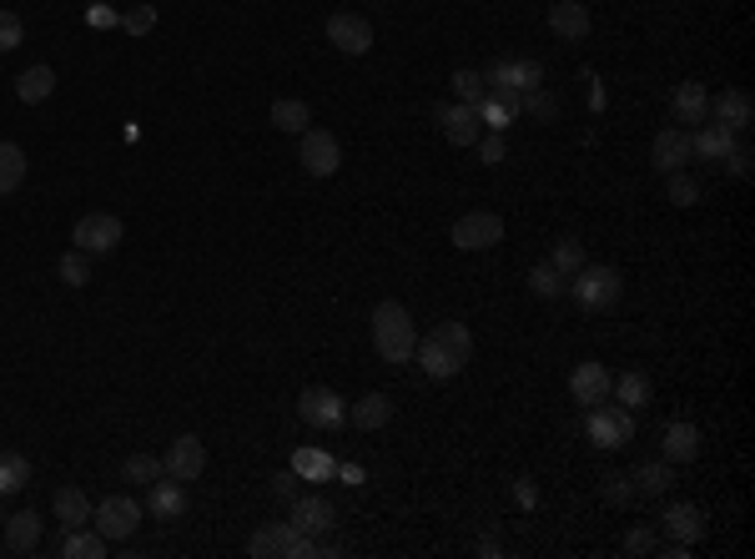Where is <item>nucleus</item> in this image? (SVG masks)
<instances>
[{
  "instance_id": "obj_28",
  "label": "nucleus",
  "mask_w": 755,
  "mask_h": 559,
  "mask_svg": "<svg viewBox=\"0 0 755 559\" xmlns=\"http://www.w3.org/2000/svg\"><path fill=\"white\" fill-rule=\"evenodd\" d=\"M36 545H40V514H31V509L11 514V520H5V549H11V555H31Z\"/></svg>"
},
{
  "instance_id": "obj_35",
  "label": "nucleus",
  "mask_w": 755,
  "mask_h": 559,
  "mask_svg": "<svg viewBox=\"0 0 755 559\" xmlns=\"http://www.w3.org/2000/svg\"><path fill=\"white\" fill-rule=\"evenodd\" d=\"M31 484V459L26 454H0V499L21 495Z\"/></svg>"
},
{
  "instance_id": "obj_26",
  "label": "nucleus",
  "mask_w": 755,
  "mask_h": 559,
  "mask_svg": "<svg viewBox=\"0 0 755 559\" xmlns=\"http://www.w3.org/2000/svg\"><path fill=\"white\" fill-rule=\"evenodd\" d=\"M348 418L352 424H358V429H388L393 424V399L388 393H363V399H358V404H348Z\"/></svg>"
},
{
  "instance_id": "obj_17",
  "label": "nucleus",
  "mask_w": 755,
  "mask_h": 559,
  "mask_svg": "<svg viewBox=\"0 0 755 559\" xmlns=\"http://www.w3.org/2000/svg\"><path fill=\"white\" fill-rule=\"evenodd\" d=\"M298 534L302 530H292V524H262V530L248 539V555L252 559H292Z\"/></svg>"
},
{
  "instance_id": "obj_36",
  "label": "nucleus",
  "mask_w": 755,
  "mask_h": 559,
  "mask_svg": "<svg viewBox=\"0 0 755 559\" xmlns=\"http://www.w3.org/2000/svg\"><path fill=\"white\" fill-rule=\"evenodd\" d=\"M448 86H454L458 102H469V106H479L483 96H489V81H483V71H474V66H458L454 76H448Z\"/></svg>"
},
{
  "instance_id": "obj_25",
  "label": "nucleus",
  "mask_w": 755,
  "mask_h": 559,
  "mask_svg": "<svg viewBox=\"0 0 755 559\" xmlns=\"http://www.w3.org/2000/svg\"><path fill=\"white\" fill-rule=\"evenodd\" d=\"M630 479H635V499H664L670 484H675V464H670V459H650V464H639Z\"/></svg>"
},
{
  "instance_id": "obj_21",
  "label": "nucleus",
  "mask_w": 755,
  "mask_h": 559,
  "mask_svg": "<svg viewBox=\"0 0 755 559\" xmlns=\"http://www.w3.org/2000/svg\"><path fill=\"white\" fill-rule=\"evenodd\" d=\"M670 111L685 127H700V121H710V92H705L700 81H680L675 96H670Z\"/></svg>"
},
{
  "instance_id": "obj_6",
  "label": "nucleus",
  "mask_w": 755,
  "mask_h": 559,
  "mask_svg": "<svg viewBox=\"0 0 755 559\" xmlns=\"http://www.w3.org/2000/svg\"><path fill=\"white\" fill-rule=\"evenodd\" d=\"M448 242H454L458 252H489V248H499V242H504V217H499V212H464V217L454 222Z\"/></svg>"
},
{
  "instance_id": "obj_44",
  "label": "nucleus",
  "mask_w": 755,
  "mask_h": 559,
  "mask_svg": "<svg viewBox=\"0 0 755 559\" xmlns=\"http://www.w3.org/2000/svg\"><path fill=\"white\" fill-rule=\"evenodd\" d=\"M670 202H675V207H695V202H700V187H695L685 171H670Z\"/></svg>"
},
{
  "instance_id": "obj_33",
  "label": "nucleus",
  "mask_w": 755,
  "mask_h": 559,
  "mask_svg": "<svg viewBox=\"0 0 755 559\" xmlns=\"http://www.w3.org/2000/svg\"><path fill=\"white\" fill-rule=\"evenodd\" d=\"M21 182H26V152L15 142H0V197H11Z\"/></svg>"
},
{
  "instance_id": "obj_46",
  "label": "nucleus",
  "mask_w": 755,
  "mask_h": 559,
  "mask_svg": "<svg viewBox=\"0 0 755 559\" xmlns=\"http://www.w3.org/2000/svg\"><path fill=\"white\" fill-rule=\"evenodd\" d=\"M483 152V167H499V162H504V131H489V136H479V142H474Z\"/></svg>"
},
{
  "instance_id": "obj_40",
  "label": "nucleus",
  "mask_w": 755,
  "mask_h": 559,
  "mask_svg": "<svg viewBox=\"0 0 755 559\" xmlns=\"http://www.w3.org/2000/svg\"><path fill=\"white\" fill-rule=\"evenodd\" d=\"M56 273H61L65 287H86V283H92V258H86L81 248H71L61 258V267H56Z\"/></svg>"
},
{
  "instance_id": "obj_41",
  "label": "nucleus",
  "mask_w": 755,
  "mask_h": 559,
  "mask_svg": "<svg viewBox=\"0 0 755 559\" xmlns=\"http://www.w3.org/2000/svg\"><path fill=\"white\" fill-rule=\"evenodd\" d=\"M152 26H157V5H131V11H121V31L127 36H146Z\"/></svg>"
},
{
  "instance_id": "obj_16",
  "label": "nucleus",
  "mask_w": 755,
  "mask_h": 559,
  "mask_svg": "<svg viewBox=\"0 0 755 559\" xmlns=\"http://www.w3.org/2000/svg\"><path fill=\"white\" fill-rule=\"evenodd\" d=\"M333 520H338V509L327 504L323 495H298V499H292V514H287V524H292V530L313 534V539L333 530Z\"/></svg>"
},
{
  "instance_id": "obj_47",
  "label": "nucleus",
  "mask_w": 755,
  "mask_h": 559,
  "mask_svg": "<svg viewBox=\"0 0 755 559\" xmlns=\"http://www.w3.org/2000/svg\"><path fill=\"white\" fill-rule=\"evenodd\" d=\"M625 555H655V530H630L625 534Z\"/></svg>"
},
{
  "instance_id": "obj_10",
  "label": "nucleus",
  "mask_w": 755,
  "mask_h": 559,
  "mask_svg": "<svg viewBox=\"0 0 755 559\" xmlns=\"http://www.w3.org/2000/svg\"><path fill=\"white\" fill-rule=\"evenodd\" d=\"M298 414H302V424H313V429H343V424H348V404H343L333 389H302Z\"/></svg>"
},
{
  "instance_id": "obj_52",
  "label": "nucleus",
  "mask_w": 755,
  "mask_h": 559,
  "mask_svg": "<svg viewBox=\"0 0 755 559\" xmlns=\"http://www.w3.org/2000/svg\"><path fill=\"white\" fill-rule=\"evenodd\" d=\"M333 474H338V479H348V484H363V468H358V464H338Z\"/></svg>"
},
{
  "instance_id": "obj_42",
  "label": "nucleus",
  "mask_w": 755,
  "mask_h": 559,
  "mask_svg": "<svg viewBox=\"0 0 755 559\" xmlns=\"http://www.w3.org/2000/svg\"><path fill=\"white\" fill-rule=\"evenodd\" d=\"M599 495H604V504H630V499H635V479H630V474H604Z\"/></svg>"
},
{
  "instance_id": "obj_31",
  "label": "nucleus",
  "mask_w": 755,
  "mask_h": 559,
  "mask_svg": "<svg viewBox=\"0 0 755 559\" xmlns=\"http://www.w3.org/2000/svg\"><path fill=\"white\" fill-rule=\"evenodd\" d=\"M51 92H56V71H51V66H31V71L15 76V96H21L26 106H40Z\"/></svg>"
},
{
  "instance_id": "obj_9",
  "label": "nucleus",
  "mask_w": 755,
  "mask_h": 559,
  "mask_svg": "<svg viewBox=\"0 0 755 559\" xmlns=\"http://www.w3.org/2000/svg\"><path fill=\"white\" fill-rule=\"evenodd\" d=\"M327 40H333L343 56H368L373 51V26H368L358 11H333L327 15Z\"/></svg>"
},
{
  "instance_id": "obj_29",
  "label": "nucleus",
  "mask_w": 755,
  "mask_h": 559,
  "mask_svg": "<svg viewBox=\"0 0 755 559\" xmlns=\"http://www.w3.org/2000/svg\"><path fill=\"white\" fill-rule=\"evenodd\" d=\"M273 127L287 131V136H302L313 127V106L298 102V96H283V102H273Z\"/></svg>"
},
{
  "instance_id": "obj_8",
  "label": "nucleus",
  "mask_w": 755,
  "mask_h": 559,
  "mask_svg": "<svg viewBox=\"0 0 755 559\" xmlns=\"http://www.w3.org/2000/svg\"><path fill=\"white\" fill-rule=\"evenodd\" d=\"M92 524L111 539V545H121V539H131L136 524H142V504H136L131 495H111V499H101V504L92 509Z\"/></svg>"
},
{
  "instance_id": "obj_30",
  "label": "nucleus",
  "mask_w": 755,
  "mask_h": 559,
  "mask_svg": "<svg viewBox=\"0 0 755 559\" xmlns=\"http://www.w3.org/2000/svg\"><path fill=\"white\" fill-rule=\"evenodd\" d=\"M106 549H111V539H106L101 530H86V524H81V530H65L61 555L65 559H101Z\"/></svg>"
},
{
  "instance_id": "obj_54",
  "label": "nucleus",
  "mask_w": 755,
  "mask_h": 559,
  "mask_svg": "<svg viewBox=\"0 0 755 559\" xmlns=\"http://www.w3.org/2000/svg\"><path fill=\"white\" fill-rule=\"evenodd\" d=\"M0 524H5V520H0Z\"/></svg>"
},
{
  "instance_id": "obj_4",
  "label": "nucleus",
  "mask_w": 755,
  "mask_h": 559,
  "mask_svg": "<svg viewBox=\"0 0 755 559\" xmlns=\"http://www.w3.org/2000/svg\"><path fill=\"white\" fill-rule=\"evenodd\" d=\"M585 433L599 443V449H625V443L635 439V408L604 399V404L585 408Z\"/></svg>"
},
{
  "instance_id": "obj_23",
  "label": "nucleus",
  "mask_w": 755,
  "mask_h": 559,
  "mask_svg": "<svg viewBox=\"0 0 755 559\" xmlns=\"http://www.w3.org/2000/svg\"><path fill=\"white\" fill-rule=\"evenodd\" d=\"M730 146H735V131L720 127V121H700L691 131V156H700V162H726Z\"/></svg>"
},
{
  "instance_id": "obj_50",
  "label": "nucleus",
  "mask_w": 755,
  "mask_h": 559,
  "mask_svg": "<svg viewBox=\"0 0 755 559\" xmlns=\"http://www.w3.org/2000/svg\"><path fill=\"white\" fill-rule=\"evenodd\" d=\"M273 495L277 499H298V474H277V479H273Z\"/></svg>"
},
{
  "instance_id": "obj_13",
  "label": "nucleus",
  "mask_w": 755,
  "mask_h": 559,
  "mask_svg": "<svg viewBox=\"0 0 755 559\" xmlns=\"http://www.w3.org/2000/svg\"><path fill=\"white\" fill-rule=\"evenodd\" d=\"M439 127H443V142H448V146H474L483 136L479 106H469V102L443 106V111H439Z\"/></svg>"
},
{
  "instance_id": "obj_39",
  "label": "nucleus",
  "mask_w": 755,
  "mask_h": 559,
  "mask_svg": "<svg viewBox=\"0 0 755 559\" xmlns=\"http://www.w3.org/2000/svg\"><path fill=\"white\" fill-rule=\"evenodd\" d=\"M524 283H529V293H535V298H564L570 277L554 273L549 262H539V267H529V277H524Z\"/></svg>"
},
{
  "instance_id": "obj_12",
  "label": "nucleus",
  "mask_w": 755,
  "mask_h": 559,
  "mask_svg": "<svg viewBox=\"0 0 755 559\" xmlns=\"http://www.w3.org/2000/svg\"><path fill=\"white\" fill-rule=\"evenodd\" d=\"M650 162L655 171H685V162H691V127H664L655 131V146H650Z\"/></svg>"
},
{
  "instance_id": "obj_51",
  "label": "nucleus",
  "mask_w": 755,
  "mask_h": 559,
  "mask_svg": "<svg viewBox=\"0 0 755 559\" xmlns=\"http://www.w3.org/2000/svg\"><path fill=\"white\" fill-rule=\"evenodd\" d=\"M655 549H660V545H655ZM691 549H695V545H685V539H675V545H664L660 555H664V559H691Z\"/></svg>"
},
{
  "instance_id": "obj_18",
  "label": "nucleus",
  "mask_w": 755,
  "mask_h": 559,
  "mask_svg": "<svg viewBox=\"0 0 755 559\" xmlns=\"http://www.w3.org/2000/svg\"><path fill=\"white\" fill-rule=\"evenodd\" d=\"M664 530L675 534V539H685V545H700L705 539V530H710V524H705V509L700 504H685V499H675V504H664Z\"/></svg>"
},
{
  "instance_id": "obj_5",
  "label": "nucleus",
  "mask_w": 755,
  "mask_h": 559,
  "mask_svg": "<svg viewBox=\"0 0 755 559\" xmlns=\"http://www.w3.org/2000/svg\"><path fill=\"white\" fill-rule=\"evenodd\" d=\"M121 237H127V227H121V217H111V212H86V217L71 227V242H76L86 258H106V252H117Z\"/></svg>"
},
{
  "instance_id": "obj_27",
  "label": "nucleus",
  "mask_w": 755,
  "mask_h": 559,
  "mask_svg": "<svg viewBox=\"0 0 755 559\" xmlns=\"http://www.w3.org/2000/svg\"><path fill=\"white\" fill-rule=\"evenodd\" d=\"M51 509H56V520L65 524V530H81V524H92V499L81 495L76 484H65V489H56V499H51Z\"/></svg>"
},
{
  "instance_id": "obj_32",
  "label": "nucleus",
  "mask_w": 755,
  "mask_h": 559,
  "mask_svg": "<svg viewBox=\"0 0 755 559\" xmlns=\"http://www.w3.org/2000/svg\"><path fill=\"white\" fill-rule=\"evenodd\" d=\"M333 468H338V459L323 454V449H298V454H292V474L308 479V484H327L333 479Z\"/></svg>"
},
{
  "instance_id": "obj_37",
  "label": "nucleus",
  "mask_w": 755,
  "mask_h": 559,
  "mask_svg": "<svg viewBox=\"0 0 755 559\" xmlns=\"http://www.w3.org/2000/svg\"><path fill=\"white\" fill-rule=\"evenodd\" d=\"M121 479L127 484H157V479H167V464H161L157 454H131L127 464H121Z\"/></svg>"
},
{
  "instance_id": "obj_48",
  "label": "nucleus",
  "mask_w": 755,
  "mask_h": 559,
  "mask_svg": "<svg viewBox=\"0 0 755 559\" xmlns=\"http://www.w3.org/2000/svg\"><path fill=\"white\" fill-rule=\"evenodd\" d=\"M86 21H92V26H96V31H106V26H121V15H117V11H111V5H101V0H96L92 11H86Z\"/></svg>"
},
{
  "instance_id": "obj_53",
  "label": "nucleus",
  "mask_w": 755,
  "mask_h": 559,
  "mask_svg": "<svg viewBox=\"0 0 755 559\" xmlns=\"http://www.w3.org/2000/svg\"><path fill=\"white\" fill-rule=\"evenodd\" d=\"M86 5H96V0H86Z\"/></svg>"
},
{
  "instance_id": "obj_34",
  "label": "nucleus",
  "mask_w": 755,
  "mask_h": 559,
  "mask_svg": "<svg viewBox=\"0 0 755 559\" xmlns=\"http://www.w3.org/2000/svg\"><path fill=\"white\" fill-rule=\"evenodd\" d=\"M610 393H614V404L645 408V404H650V378H645V373H620L610 383Z\"/></svg>"
},
{
  "instance_id": "obj_1",
  "label": "nucleus",
  "mask_w": 755,
  "mask_h": 559,
  "mask_svg": "<svg viewBox=\"0 0 755 559\" xmlns=\"http://www.w3.org/2000/svg\"><path fill=\"white\" fill-rule=\"evenodd\" d=\"M414 358H418V368H423L429 378H439V383H443V378H458L464 368H469V358H474V333L448 318V323H439L433 333L418 338Z\"/></svg>"
},
{
  "instance_id": "obj_43",
  "label": "nucleus",
  "mask_w": 755,
  "mask_h": 559,
  "mask_svg": "<svg viewBox=\"0 0 755 559\" xmlns=\"http://www.w3.org/2000/svg\"><path fill=\"white\" fill-rule=\"evenodd\" d=\"M21 40H26V21H21L15 11H0V56L15 51Z\"/></svg>"
},
{
  "instance_id": "obj_15",
  "label": "nucleus",
  "mask_w": 755,
  "mask_h": 559,
  "mask_svg": "<svg viewBox=\"0 0 755 559\" xmlns=\"http://www.w3.org/2000/svg\"><path fill=\"white\" fill-rule=\"evenodd\" d=\"M710 117L730 131H745L755 121V96L745 86H726L720 96H710Z\"/></svg>"
},
{
  "instance_id": "obj_20",
  "label": "nucleus",
  "mask_w": 755,
  "mask_h": 559,
  "mask_svg": "<svg viewBox=\"0 0 755 559\" xmlns=\"http://www.w3.org/2000/svg\"><path fill=\"white\" fill-rule=\"evenodd\" d=\"M549 31L560 40H585L589 36V5L585 0H554V5H549Z\"/></svg>"
},
{
  "instance_id": "obj_2",
  "label": "nucleus",
  "mask_w": 755,
  "mask_h": 559,
  "mask_svg": "<svg viewBox=\"0 0 755 559\" xmlns=\"http://www.w3.org/2000/svg\"><path fill=\"white\" fill-rule=\"evenodd\" d=\"M373 348H378V358H383V364H393V368L414 364L418 328H414V318H408L404 302L388 298V302H378V308H373Z\"/></svg>"
},
{
  "instance_id": "obj_45",
  "label": "nucleus",
  "mask_w": 755,
  "mask_h": 559,
  "mask_svg": "<svg viewBox=\"0 0 755 559\" xmlns=\"http://www.w3.org/2000/svg\"><path fill=\"white\" fill-rule=\"evenodd\" d=\"M524 111H529V117H539V121H554V96L549 92H524Z\"/></svg>"
},
{
  "instance_id": "obj_24",
  "label": "nucleus",
  "mask_w": 755,
  "mask_h": 559,
  "mask_svg": "<svg viewBox=\"0 0 755 559\" xmlns=\"http://www.w3.org/2000/svg\"><path fill=\"white\" fill-rule=\"evenodd\" d=\"M489 86H508V92H535L539 81H544V66L539 61H504V66H494V71H489Z\"/></svg>"
},
{
  "instance_id": "obj_11",
  "label": "nucleus",
  "mask_w": 755,
  "mask_h": 559,
  "mask_svg": "<svg viewBox=\"0 0 755 559\" xmlns=\"http://www.w3.org/2000/svg\"><path fill=\"white\" fill-rule=\"evenodd\" d=\"M161 464H167V479H182V484L202 479V468H207V443L196 439V433H182V439H171Z\"/></svg>"
},
{
  "instance_id": "obj_22",
  "label": "nucleus",
  "mask_w": 755,
  "mask_h": 559,
  "mask_svg": "<svg viewBox=\"0 0 755 559\" xmlns=\"http://www.w3.org/2000/svg\"><path fill=\"white\" fill-rule=\"evenodd\" d=\"M660 449H664V459L670 464H695L700 459V429L695 424H664V433H660Z\"/></svg>"
},
{
  "instance_id": "obj_19",
  "label": "nucleus",
  "mask_w": 755,
  "mask_h": 559,
  "mask_svg": "<svg viewBox=\"0 0 755 559\" xmlns=\"http://www.w3.org/2000/svg\"><path fill=\"white\" fill-rule=\"evenodd\" d=\"M146 509L157 514L161 524H171V520H182L187 509H192V495H187V484L182 479H167V484H152V495H146Z\"/></svg>"
},
{
  "instance_id": "obj_38",
  "label": "nucleus",
  "mask_w": 755,
  "mask_h": 559,
  "mask_svg": "<svg viewBox=\"0 0 755 559\" xmlns=\"http://www.w3.org/2000/svg\"><path fill=\"white\" fill-rule=\"evenodd\" d=\"M549 267H554V273H564V277H574L579 267H585V242H579V237H560V242H554V252H549Z\"/></svg>"
},
{
  "instance_id": "obj_14",
  "label": "nucleus",
  "mask_w": 755,
  "mask_h": 559,
  "mask_svg": "<svg viewBox=\"0 0 755 559\" xmlns=\"http://www.w3.org/2000/svg\"><path fill=\"white\" fill-rule=\"evenodd\" d=\"M610 383H614V373L604 364H574V373H570V393H574V404H585V408H595V404H604L610 399Z\"/></svg>"
},
{
  "instance_id": "obj_49",
  "label": "nucleus",
  "mask_w": 755,
  "mask_h": 559,
  "mask_svg": "<svg viewBox=\"0 0 755 559\" xmlns=\"http://www.w3.org/2000/svg\"><path fill=\"white\" fill-rule=\"evenodd\" d=\"M726 162H730V171H735V177H751V146H730Z\"/></svg>"
},
{
  "instance_id": "obj_7",
  "label": "nucleus",
  "mask_w": 755,
  "mask_h": 559,
  "mask_svg": "<svg viewBox=\"0 0 755 559\" xmlns=\"http://www.w3.org/2000/svg\"><path fill=\"white\" fill-rule=\"evenodd\" d=\"M298 162H302V171L308 177H333V171L343 167V146H338V136L327 127H308L302 131V142H298Z\"/></svg>"
},
{
  "instance_id": "obj_3",
  "label": "nucleus",
  "mask_w": 755,
  "mask_h": 559,
  "mask_svg": "<svg viewBox=\"0 0 755 559\" xmlns=\"http://www.w3.org/2000/svg\"><path fill=\"white\" fill-rule=\"evenodd\" d=\"M620 293H625V283H620V273H614V267H595V262H585V267L570 277V298L579 302L585 312L614 308V302H620Z\"/></svg>"
}]
</instances>
